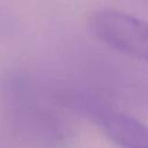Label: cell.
Wrapping results in <instances>:
<instances>
[{"label": "cell", "mask_w": 148, "mask_h": 148, "mask_svg": "<svg viewBox=\"0 0 148 148\" xmlns=\"http://www.w3.org/2000/svg\"><path fill=\"white\" fill-rule=\"evenodd\" d=\"M92 35L112 50L148 62V22L118 10L103 9L89 21Z\"/></svg>", "instance_id": "2"}, {"label": "cell", "mask_w": 148, "mask_h": 148, "mask_svg": "<svg viewBox=\"0 0 148 148\" xmlns=\"http://www.w3.org/2000/svg\"><path fill=\"white\" fill-rule=\"evenodd\" d=\"M91 119L120 148H148V126L135 117L104 104Z\"/></svg>", "instance_id": "3"}, {"label": "cell", "mask_w": 148, "mask_h": 148, "mask_svg": "<svg viewBox=\"0 0 148 148\" xmlns=\"http://www.w3.org/2000/svg\"><path fill=\"white\" fill-rule=\"evenodd\" d=\"M1 91L8 124L21 140L37 148H61L69 141V126L43 102L29 77L8 74Z\"/></svg>", "instance_id": "1"}]
</instances>
